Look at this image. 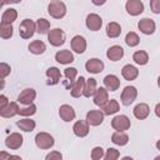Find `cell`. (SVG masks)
I'll return each mask as SVG.
<instances>
[{
  "instance_id": "cell-1",
  "label": "cell",
  "mask_w": 160,
  "mask_h": 160,
  "mask_svg": "<svg viewBox=\"0 0 160 160\" xmlns=\"http://www.w3.org/2000/svg\"><path fill=\"white\" fill-rule=\"evenodd\" d=\"M48 12L54 19H61L66 15V5L60 0H54L49 4Z\"/></svg>"
},
{
  "instance_id": "cell-2",
  "label": "cell",
  "mask_w": 160,
  "mask_h": 160,
  "mask_svg": "<svg viewBox=\"0 0 160 160\" xmlns=\"http://www.w3.org/2000/svg\"><path fill=\"white\" fill-rule=\"evenodd\" d=\"M35 144H36V146L39 149L46 150V149H50V148L54 146L55 140H54V138L49 132L41 131V132H38L36 134V136H35Z\"/></svg>"
},
{
  "instance_id": "cell-3",
  "label": "cell",
  "mask_w": 160,
  "mask_h": 160,
  "mask_svg": "<svg viewBox=\"0 0 160 160\" xmlns=\"http://www.w3.org/2000/svg\"><path fill=\"white\" fill-rule=\"evenodd\" d=\"M36 31L35 22L30 19H24L19 25V35L22 39H30Z\"/></svg>"
},
{
  "instance_id": "cell-4",
  "label": "cell",
  "mask_w": 160,
  "mask_h": 160,
  "mask_svg": "<svg viewBox=\"0 0 160 160\" xmlns=\"http://www.w3.org/2000/svg\"><path fill=\"white\" fill-rule=\"evenodd\" d=\"M111 126L116 131H125L130 129L131 121L126 115H116L111 120Z\"/></svg>"
},
{
  "instance_id": "cell-5",
  "label": "cell",
  "mask_w": 160,
  "mask_h": 160,
  "mask_svg": "<svg viewBox=\"0 0 160 160\" xmlns=\"http://www.w3.org/2000/svg\"><path fill=\"white\" fill-rule=\"evenodd\" d=\"M48 40L52 46H60L65 42V32L59 28L51 29L48 32Z\"/></svg>"
},
{
  "instance_id": "cell-6",
  "label": "cell",
  "mask_w": 160,
  "mask_h": 160,
  "mask_svg": "<svg viewBox=\"0 0 160 160\" xmlns=\"http://www.w3.org/2000/svg\"><path fill=\"white\" fill-rule=\"evenodd\" d=\"M136 96H138V90H136L135 86H131V85L125 86L122 92H121V96H120L121 104L125 105V106H129L135 101Z\"/></svg>"
},
{
  "instance_id": "cell-7",
  "label": "cell",
  "mask_w": 160,
  "mask_h": 160,
  "mask_svg": "<svg viewBox=\"0 0 160 160\" xmlns=\"http://www.w3.org/2000/svg\"><path fill=\"white\" fill-rule=\"evenodd\" d=\"M22 142H24V139H22V135L20 132H11L5 139V145L10 150H16V149L21 148Z\"/></svg>"
},
{
  "instance_id": "cell-8",
  "label": "cell",
  "mask_w": 160,
  "mask_h": 160,
  "mask_svg": "<svg viewBox=\"0 0 160 160\" xmlns=\"http://www.w3.org/2000/svg\"><path fill=\"white\" fill-rule=\"evenodd\" d=\"M105 115L101 112V110H90L86 112L85 121L91 126H99L102 124Z\"/></svg>"
},
{
  "instance_id": "cell-9",
  "label": "cell",
  "mask_w": 160,
  "mask_h": 160,
  "mask_svg": "<svg viewBox=\"0 0 160 160\" xmlns=\"http://www.w3.org/2000/svg\"><path fill=\"white\" fill-rule=\"evenodd\" d=\"M125 9L131 16H138L144 11V4L140 0H128L125 4Z\"/></svg>"
},
{
  "instance_id": "cell-10",
  "label": "cell",
  "mask_w": 160,
  "mask_h": 160,
  "mask_svg": "<svg viewBox=\"0 0 160 160\" xmlns=\"http://www.w3.org/2000/svg\"><path fill=\"white\" fill-rule=\"evenodd\" d=\"M138 28L139 30L145 34V35H151L155 32V29H156V24L152 19H149V18H144L141 19L139 22H138Z\"/></svg>"
},
{
  "instance_id": "cell-11",
  "label": "cell",
  "mask_w": 160,
  "mask_h": 160,
  "mask_svg": "<svg viewBox=\"0 0 160 160\" xmlns=\"http://www.w3.org/2000/svg\"><path fill=\"white\" fill-rule=\"evenodd\" d=\"M104 62L98 59V58H92V59H89L86 62H85V70L90 74H99L104 70Z\"/></svg>"
},
{
  "instance_id": "cell-12",
  "label": "cell",
  "mask_w": 160,
  "mask_h": 160,
  "mask_svg": "<svg viewBox=\"0 0 160 160\" xmlns=\"http://www.w3.org/2000/svg\"><path fill=\"white\" fill-rule=\"evenodd\" d=\"M85 24H86V28L91 31H98L101 29L102 26V19L98 15V14H89L86 16V20H85Z\"/></svg>"
},
{
  "instance_id": "cell-13",
  "label": "cell",
  "mask_w": 160,
  "mask_h": 160,
  "mask_svg": "<svg viewBox=\"0 0 160 160\" xmlns=\"http://www.w3.org/2000/svg\"><path fill=\"white\" fill-rule=\"evenodd\" d=\"M35 98H36V91L34 90V89H25V90H22L20 94H19V96H18V101L20 102V104H22V105H31L32 104V101L35 100Z\"/></svg>"
},
{
  "instance_id": "cell-14",
  "label": "cell",
  "mask_w": 160,
  "mask_h": 160,
  "mask_svg": "<svg viewBox=\"0 0 160 160\" xmlns=\"http://www.w3.org/2000/svg\"><path fill=\"white\" fill-rule=\"evenodd\" d=\"M71 50L75 51L76 54H82L86 50V40L81 35H75L71 39Z\"/></svg>"
},
{
  "instance_id": "cell-15",
  "label": "cell",
  "mask_w": 160,
  "mask_h": 160,
  "mask_svg": "<svg viewBox=\"0 0 160 160\" xmlns=\"http://www.w3.org/2000/svg\"><path fill=\"white\" fill-rule=\"evenodd\" d=\"M109 100V91L105 88H98L94 94V104L98 106H104Z\"/></svg>"
},
{
  "instance_id": "cell-16",
  "label": "cell",
  "mask_w": 160,
  "mask_h": 160,
  "mask_svg": "<svg viewBox=\"0 0 160 160\" xmlns=\"http://www.w3.org/2000/svg\"><path fill=\"white\" fill-rule=\"evenodd\" d=\"M19 110L20 109H19L18 104L15 101H11L8 105H5L2 109H0V116L1 118H5V119H10V118L18 115L19 114Z\"/></svg>"
},
{
  "instance_id": "cell-17",
  "label": "cell",
  "mask_w": 160,
  "mask_h": 160,
  "mask_svg": "<svg viewBox=\"0 0 160 160\" xmlns=\"http://www.w3.org/2000/svg\"><path fill=\"white\" fill-rule=\"evenodd\" d=\"M59 115H60V118H61L64 121L69 122V121H71V120L75 119L76 112H75V110H74L72 106H70V105H68V104H64V105H61L60 109H59Z\"/></svg>"
},
{
  "instance_id": "cell-18",
  "label": "cell",
  "mask_w": 160,
  "mask_h": 160,
  "mask_svg": "<svg viewBox=\"0 0 160 160\" xmlns=\"http://www.w3.org/2000/svg\"><path fill=\"white\" fill-rule=\"evenodd\" d=\"M106 56L110 61H119L124 56V49L120 45H112L108 49Z\"/></svg>"
},
{
  "instance_id": "cell-19",
  "label": "cell",
  "mask_w": 160,
  "mask_h": 160,
  "mask_svg": "<svg viewBox=\"0 0 160 160\" xmlns=\"http://www.w3.org/2000/svg\"><path fill=\"white\" fill-rule=\"evenodd\" d=\"M55 60L59 64L68 65V64H71L75 59H74V54L70 50H60L55 54Z\"/></svg>"
},
{
  "instance_id": "cell-20",
  "label": "cell",
  "mask_w": 160,
  "mask_h": 160,
  "mask_svg": "<svg viewBox=\"0 0 160 160\" xmlns=\"http://www.w3.org/2000/svg\"><path fill=\"white\" fill-rule=\"evenodd\" d=\"M72 131L78 138H85L89 134V124L85 120H78L72 126Z\"/></svg>"
},
{
  "instance_id": "cell-21",
  "label": "cell",
  "mask_w": 160,
  "mask_h": 160,
  "mask_svg": "<svg viewBox=\"0 0 160 160\" xmlns=\"http://www.w3.org/2000/svg\"><path fill=\"white\" fill-rule=\"evenodd\" d=\"M104 85H105V89L108 91H116L120 86V80L116 75L109 74L104 78Z\"/></svg>"
},
{
  "instance_id": "cell-22",
  "label": "cell",
  "mask_w": 160,
  "mask_h": 160,
  "mask_svg": "<svg viewBox=\"0 0 160 160\" xmlns=\"http://www.w3.org/2000/svg\"><path fill=\"white\" fill-rule=\"evenodd\" d=\"M132 112H134V116H135L136 119L144 120V119H146V118L149 116V114H150V108H149L148 104L140 102V104H138V105L134 108Z\"/></svg>"
},
{
  "instance_id": "cell-23",
  "label": "cell",
  "mask_w": 160,
  "mask_h": 160,
  "mask_svg": "<svg viewBox=\"0 0 160 160\" xmlns=\"http://www.w3.org/2000/svg\"><path fill=\"white\" fill-rule=\"evenodd\" d=\"M121 75L125 80L128 81H131V80H135L138 76H139V70L134 66V65H130V64H126L122 69H121Z\"/></svg>"
},
{
  "instance_id": "cell-24",
  "label": "cell",
  "mask_w": 160,
  "mask_h": 160,
  "mask_svg": "<svg viewBox=\"0 0 160 160\" xmlns=\"http://www.w3.org/2000/svg\"><path fill=\"white\" fill-rule=\"evenodd\" d=\"M119 110H120V105H119L118 100H115V99L108 100V102L104 106H101V112L104 115H114Z\"/></svg>"
},
{
  "instance_id": "cell-25",
  "label": "cell",
  "mask_w": 160,
  "mask_h": 160,
  "mask_svg": "<svg viewBox=\"0 0 160 160\" xmlns=\"http://www.w3.org/2000/svg\"><path fill=\"white\" fill-rule=\"evenodd\" d=\"M84 84H85V78L84 76H80L78 80L74 81V84L71 85V89H70V94H71L72 98H80L82 95Z\"/></svg>"
},
{
  "instance_id": "cell-26",
  "label": "cell",
  "mask_w": 160,
  "mask_h": 160,
  "mask_svg": "<svg viewBox=\"0 0 160 160\" xmlns=\"http://www.w3.org/2000/svg\"><path fill=\"white\" fill-rule=\"evenodd\" d=\"M46 76L49 78V80H48V85H56V84H59V81H60V78H61V74H60V70L58 69V68H55V66H51V68H49L48 70H46Z\"/></svg>"
},
{
  "instance_id": "cell-27",
  "label": "cell",
  "mask_w": 160,
  "mask_h": 160,
  "mask_svg": "<svg viewBox=\"0 0 160 160\" xmlns=\"http://www.w3.org/2000/svg\"><path fill=\"white\" fill-rule=\"evenodd\" d=\"M96 80L92 78L85 79V84H84V90H82V95L85 98H90L94 96L95 91H96Z\"/></svg>"
},
{
  "instance_id": "cell-28",
  "label": "cell",
  "mask_w": 160,
  "mask_h": 160,
  "mask_svg": "<svg viewBox=\"0 0 160 160\" xmlns=\"http://www.w3.org/2000/svg\"><path fill=\"white\" fill-rule=\"evenodd\" d=\"M28 48H29V51L31 54H34V55H41L46 50V45L41 40H34V41H31Z\"/></svg>"
},
{
  "instance_id": "cell-29",
  "label": "cell",
  "mask_w": 160,
  "mask_h": 160,
  "mask_svg": "<svg viewBox=\"0 0 160 160\" xmlns=\"http://www.w3.org/2000/svg\"><path fill=\"white\" fill-rule=\"evenodd\" d=\"M120 34H121V26H120V24H118L115 21H111V22H109L106 25V35H108V38L115 39V38L120 36Z\"/></svg>"
},
{
  "instance_id": "cell-30",
  "label": "cell",
  "mask_w": 160,
  "mask_h": 160,
  "mask_svg": "<svg viewBox=\"0 0 160 160\" xmlns=\"http://www.w3.org/2000/svg\"><path fill=\"white\" fill-rule=\"evenodd\" d=\"M16 19H18V11L15 9H12V8H9V9H6L4 11L2 16H1V22L11 25Z\"/></svg>"
},
{
  "instance_id": "cell-31",
  "label": "cell",
  "mask_w": 160,
  "mask_h": 160,
  "mask_svg": "<svg viewBox=\"0 0 160 160\" xmlns=\"http://www.w3.org/2000/svg\"><path fill=\"white\" fill-rule=\"evenodd\" d=\"M16 126H18V128H20V130H22V131L31 132V131L35 129L36 124H35V121H34V120L25 118V119L18 120V121H16Z\"/></svg>"
},
{
  "instance_id": "cell-32",
  "label": "cell",
  "mask_w": 160,
  "mask_h": 160,
  "mask_svg": "<svg viewBox=\"0 0 160 160\" xmlns=\"http://www.w3.org/2000/svg\"><path fill=\"white\" fill-rule=\"evenodd\" d=\"M111 141L115 144V145H119V146H124L129 142V136L128 134H125L124 131H115L112 135H111Z\"/></svg>"
},
{
  "instance_id": "cell-33",
  "label": "cell",
  "mask_w": 160,
  "mask_h": 160,
  "mask_svg": "<svg viewBox=\"0 0 160 160\" xmlns=\"http://www.w3.org/2000/svg\"><path fill=\"white\" fill-rule=\"evenodd\" d=\"M132 60L138 64V65H146L149 61V55L146 51L144 50H138L132 54Z\"/></svg>"
},
{
  "instance_id": "cell-34",
  "label": "cell",
  "mask_w": 160,
  "mask_h": 160,
  "mask_svg": "<svg viewBox=\"0 0 160 160\" xmlns=\"http://www.w3.org/2000/svg\"><path fill=\"white\" fill-rule=\"evenodd\" d=\"M35 26H36V31L39 34H48L49 30H50V21L44 19V18H41V19L36 20Z\"/></svg>"
},
{
  "instance_id": "cell-35",
  "label": "cell",
  "mask_w": 160,
  "mask_h": 160,
  "mask_svg": "<svg viewBox=\"0 0 160 160\" xmlns=\"http://www.w3.org/2000/svg\"><path fill=\"white\" fill-rule=\"evenodd\" d=\"M125 42H126L128 46L134 48V46H138V45H139V42H140V38H139V35H138L136 32L130 31V32H128L126 36H125Z\"/></svg>"
},
{
  "instance_id": "cell-36",
  "label": "cell",
  "mask_w": 160,
  "mask_h": 160,
  "mask_svg": "<svg viewBox=\"0 0 160 160\" xmlns=\"http://www.w3.org/2000/svg\"><path fill=\"white\" fill-rule=\"evenodd\" d=\"M12 25L2 24L0 22V38L2 39H10L12 36Z\"/></svg>"
},
{
  "instance_id": "cell-37",
  "label": "cell",
  "mask_w": 160,
  "mask_h": 160,
  "mask_svg": "<svg viewBox=\"0 0 160 160\" xmlns=\"http://www.w3.org/2000/svg\"><path fill=\"white\" fill-rule=\"evenodd\" d=\"M64 75H65V78L70 81V84L72 85V84H74V81H75V79H76L78 70H76L75 68H66V69L64 70Z\"/></svg>"
},
{
  "instance_id": "cell-38",
  "label": "cell",
  "mask_w": 160,
  "mask_h": 160,
  "mask_svg": "<svg viewBox=\"0 0 160 160\" xmlns=\"http://www.w3.org/2000/svg\"><path fill=\"white\" fill-rule=\"evenodd\" d=\"M35 112H36V105H34V104L28 105L19 110V115H21V116H31Z\"/></svg>"
},
{
  "instance_id": "cell-39",
  "label": "cell",
  "mask_w": 160,
  "mask_h": 160,
  "mask_svg": "<svg viewBox=\"0 0 160 160\" xmlns=\"http://www.w3.org/2000/svg\"><path fill=\"white\" fill-rule=\"evenodd\" d=\"M120 156V152L119 150L114 149V148H109L106 150V152H104V158L105 160H118Z\"/></svg>"
},
{
  "instance_id": "cell-40",
  "label": "cell",
  "mask_w": 160,
  "mask_h": 160,
  "mask_svg": "<svg viewBox=\"0 0 160 160\" xmlns=\"http://www.w3.org/2000/svg\"><path fill=\"white\" fill-rule=\"evenodd\" d=\"M104 158V149L101 146H95L91 150V160H101Z\"/></svg>"
},
{
  "instance_id": "cell-41",
  "label": "cell",
  "mask_w": 160,
  "mask_h": 160,
  "mask_svg": "<svg viewBox=\"0 0 160 160\" xmlns=\"http://www.w3.org/2000/svg\"><path fill=\"white\" fill-rule=\"evenodd\" d=\"M10 72H11L10 65L6 64V62H0V78L4 79V78H6V76H9Z\"/></svg>"
},
{
  "instance_id": "cell-42",
  "label": "cell",
  "mask_w": 160,
  "mask_h": 160,
  "mask_svg": "<svg viewBox=\"0 0 160 160\" xmlns=\"http://www.w3.org/2000/svg\"><path fill=\"white\" fill-rule=\"evenodd\" d=\"M45 160H62V155L60 151H50L46 156H45Z\"/></svg>"
},
{
  "instance_id": "cell-43",
  "label": "cell",
  "mask_w": 160,
  "mask_h": 160,
  "mask_svg": "<svg viewBox=\"0 0 160 160\" xmlns=\"http://www.w3.org/2000/svg\"><path fill=\"white\" fill-rule=\"evenodd\" d=\"M150 8H151V11L154 14H159L160 12V0H151Z\"/></svg>"
},
{
  "instance_id": "cell-44",
  "label": "cell",
  "mask_w": 160,
  "mask_h": 160,
  "mask_svg": "<svg viewBox=\"0 0 160 160\" xmlns=\"http://www.w3.org/2000/svg\"><path fill=\"white\" fill-rule=\"evenodd\" d=\"M8 104H9V99L5 95H0V109H2Z\"/></svg>"
},
{
  "instance_id": "cell-45",
  "label": "cell",
  "mask_w": 160,
  "mask_h": 160,
  "mask_svg": "<svg viewBox=\"0 0 160 160\" xmlns=\"http://www.w3.org/2000/svg\"><path fill=\"white\" fill-rule=\"evenodd\" d=\"M10 154L8 151H0V160H9Z\"/></svg>"
},
{
  "instance_id": "cell-46",
  "label": "cell",
  "mask_w": 160,
  "mask_h": 160,
  "mask_svg": "<svg viewBox=\"0 0 160 160\" xmlns=\"http://www.w3.org/2000/svg\"><path fill=\"white\" fill-rule=\"evenodd\" d=\"M9 160H22L19 155H10V159Z\"/></svg>"
},
{
  "instance_id": "cell-47",
  "label": "cell",
  "mask_w": 160,
  "mask_h": 160,
  "mask_svg": "<svg viewBox=\"0 0 160 160\" xmlns=\"http://www.w3.org/2000/svg\"><path fill=\"white\" fill-rule=\"evenodd\" d=\"M5 88V80L2 78H0V90H2Z\"/></svg>"
},
{
  "instance_id": "cell-48",
  "label": "cell",
  "mask_w": 160,
  "mask_h": 160,
  "mask_svg": "<svg viewBox=\"0 0 160 160\" xmlns=\"http://www.w3.org/2000/svg\"><path fill=\"white\" fill-rule=\"evenodd\" d=\"M121 160H134V159H132V158H130V156H124Z\"/></svg>"
},
{
  "instance_id": "cell-49",
  "label": "cell",
  "mask_w": 160,
  "mask_h": 160,
  "mask_svg": "<svg viewBox=\"0 0 160 160\" xmlns=\"http://www.w3.org/2000/svg\"><path fill=\"white\" fill-rule=\"evenodd\" d=\"M5 4H6V2H5V1H0V9H1V8H2V6H4V5H5Z\"/></svg>"
}]
</instances>
